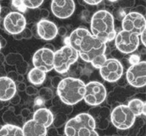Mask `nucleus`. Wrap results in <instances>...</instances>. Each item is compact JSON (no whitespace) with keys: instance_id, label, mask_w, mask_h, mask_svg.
<instances>
[{"instance_id":"obj_1","label":"nucleus","mask_w":146,"mask_h":136,"mask_svg":"<svg viewBox=\"0 0 146 136\" xmlns=\"http://www.w3.org/2000/svg\"><path fill=\"white\" fill-rule=\"evenodd\" d=\"M64 42L76 50L78 56L96 69H100L107 59L106 44L94 36L89 30L78 27L72 31Z\"/></svg>"},{"instance_id":"obj_2","label":"nucleus","mask_w":146,"mask_h":136,"mask_svg":"<svg viewBox=\"0 0 146 136\" xmlns=\"http://www.w3.org/2000/svg\"><path fill=\"white\" fill-rule=\"evenodd\" d=\"M93 36L104 43L113 41L117 35L114 27V18L106 10H100L92 16L90 21Z\"/></svg>"},{"instance_id":"obj_3","label":"nucleus","mask_w":146,"mask_h":136,"mask_svg":"<svg viewBox=\"0 0 146 136\" xmlns=\"http://www.w3.org/2000/svg\"><path fill=\"white\" fill-rule=\"evenodd\" d=\"M85 86V83L80 79L65 78L61 80L56 88L57 95L63 103L73 106L84 99Z\"/></svg>"},{"instance_id":"obj_4","label":"nucleus","mask_w":146,"mask_h":136,"mask_svg":"<svg viewBox=\"0 0 146 136\" xmlns=\"http://www.w3.org/2000/svg\"><path fill=\"white\" fill-rule=\"evenodd\" d=\"M79 56L75 49L70 45H64L54 52L53 69L60 74H64L70 70L71 65L75 64Z\"/></svg>"},{"instance_id":"obj_5","label":"nucleus","mask_w":146,"mask_h":136,"mask_svg":"<svg viewBox=\"0 0 146 136\" xmlns=\"http://www.w3.org/2000/svg\"><path fill=\"white\" fill-rule=\"evenodd\" d=\"M136 116L125 104L117 106L111 113V121L119 130H127L134 125Z\"/></svg>"},{"instance_id":"obj_6","label":"nucleus","mask_w":146,"mask_h":136,"mask_svg":"<svg viewBox=\"0 0 146 136\" xmlns=\"http://www.w3.org/2000/svg\"><path fill=\"white\" fill-rule=\"evenodd\" d=\"M94 130L96 128V122L92 115L88 113H80L71 118L66 123L64 133L66 136H76L81 129Z\"/></svg>"},{"instance_id":"obj_7","label":"nucleus","mask_w":146,"mask_h":136,"mask_svg":"<svg viewBox=\"0 0 146 136\" xmlns=\"http://www.w3.org/2000/svg\"><path fill=\"white\" fill-rule=\"evenodd\" d=\"M106 89L102 83L93 81L86 84L84 100L88 105L92 107L100 105L106 100Z\"/></svg>"},{"instance_id":"obj_8","label":"nucleus","mask_w":146,"mask_h":136,"mask_svg":"<svg viewBox=\"0 0 146 136\" xmlns=\"http://www.w3.org/2000/svg\"><path fill=\"white\" fill-rule=\"evenodd\" d=\"M114 44L118 51L124 54H130L135 52L139 47V38L133 33L123 30L116 35Z\"/></svg>"},{"instance_id":"obj_9","label":"nucleus","mask_w":146,"mask_h":136,"mask_svg":"<svg viewBox=\"0 0 146 136\" xmlns=\"http://www.w3.org/2000/svg\"><path fill=\"white\" fill-rule=\"evenodd\" d=\"M100 73L106 81L116 82L123 76V67L118 59L111 58L106 59L104 65L100 67Z\"/></svg>"},{"instance_id":"obj_10","label":"nucleus","mask_w":146,"mask_h":136,"mask_svg":"<svg viewBox=\"0 0 146 136\" xmlns=\"http://www.w3.org/2000/svg\"><path fill=\"white\" fill-rule=\"evenodd\" d=\"M122 27L123 31L139 36L143 31L146 30L145 17L135 11L128 12L122 20Z\"/></svg>"},{"instance_id":"obj_11","label":"nucleus","mask_w":146,"mask_h":136,"mask_svg":"<svg viewBox=\"0 0 146 136\" xmlns=\"http://www.w3.org/2000/svg\"><path fill=\"white\" fill-rule=\"evenodd\" d=\"M125 79L131 86L144 87L146 85V61H142L131 65L126 71Z\"/></svg>"},{"instance_id":"obj_12","label":"nucleus","mask_w":146,"mask_h":136,"mask_svg":"<svg viewBox=\"0 0 146 136\" xmlns=\"http://www.w3.org/2000/svg\"><path fill=\"white\" fill-rule=\"evenodd\" d=\"M27 25V19L21 13L10 12L3 19V27L8 34L15 35L24 31Z\"/></svg>"},{"instance_id":"obj_13","label":"nucleus","mask_w":146,"mask_h":136,"mask_svg":"<svg viewBox=\"0 0 146 136\" xmlns=\"http://www.w3.org/2000/svg\"><path fill=\"white\" fill-rule=\"evenodd\" d=\"M54 52L45 47L36 50L33 56V64L34 67L48 73L53 70Z\"/></svg>"},{"instance_id":"obj_14","label":"nucleus","mask_w":146,"mask_h":136,"mask_svg":"<svg viewBox=\"0 0 146 136\" xmlns=\"http://www.w3.org/2000/svg\"><path fill=\"white\" fill-rule=\"evenodd\" d=\"M51 10L57 18L64 19H67L74 13L75 4L74 0H52Z\"/></svg>"},{"instance_id":"obj_15","label":"nucleus","mask_w":146,"mask_h":136,"mask_svg":"<svg viewBox=\"0 0 146 136\" xmlns=\"http://www.w3.org/2000/svg\"><path fill=\"white\" fill-rule=\"evenodd\" d=\"M36 31L40 39L45 41L54 39L58 35V27L47 19H40L36 25Z\"/></svg>"},{"instance_id":"obj_16","label":"nucleus","mask_w":146,"mask_h":136,"mask_svg":"<svg viewBox=\"0 0 146 136\" xmlns=\"http://www.w3.org/2000/svg\"><path fill=\"white\" fill-rule=\"evenodd\" d=\"M16 90L15 81L7 76L0 77V100L8 101L16 94Z\"/></svg>"},{"instance_id":"obj_17","label":"nucleus","mask_w":146,"mask_h":136,"mask_svg":"<svg viewBox=\"0 0 146 136\" xmlns=\"http://www.w3.org/2000/svg\"><path fill=\"white\" fill-rule=\"evenodd\" d=\"M5 61L7 63V65L10 66L16 67L17 73L20 75H25L27 72V69L29 67V65L27 61L24 60L22 55L18 53H11L7 54L5 56Z\"/></svg>"},{"instance_id":"obj_18","label":"nucleus","mask_w":146,"mask_h":136,"mask_svg":"<svg viewBox=\"0 0 146 136\" xmlns=\"http://www.w3.org/2000/svg\"><path fill=\"white\" fill-rule=\"evenodd\" d=\"M21 129L24 136H46L47 133L46 127L33 119L26 122Z\"/></svg>"},{"instance_id":"obj_19","label":"nucleus","mask_w":146,"mask_h":136,"mask_svg":"<svg viewBox=\"0 0 146 136\" xmlns=\"http://www.w3.org/2000/svg\"><path fill=\"white\" fill-rule=\"evenodd\" d=\"M33 119L37 121L38 123L42 124L46 128H48L53 123L54 116L50 109L41 107L36 109L33 114Z\"/></svg>"},{"instance_id":"obj_20","label":"nucleus","mask_w":146,"mask_h":136,"mask_svg":"<svg viewBox=\"0 0 146 136\" xmlns=\"http://www.w3.org/2000/svg\"><path fill=\"white\" fill-rule=\"evenodd\" d=\"M128 108L136 117H139L142 115H145V102L139 99H131L127 104Z\"/></svg>"},{"instance_id":"obj_21","label":"nucleus","mask_w":146,"mask_h":136,"mask_svg":"<svg viewBox=\"0 0 146 136\" xmlns=\"http://www.w3.org/2000/svg\"><path fill=\"white\" fill-rule=\"evenodd\" d=\"M46 79V73L43 70L34 67L28 73L29 81L33 85H41Z\"/></svg>"},{"instance_id":"obj_22","label":"nucleus","mask_w":146,"mask_h":136,"mask_svg":"<svg viewBox=\"0 0 146 136\" xmlns=\"http://www.w3.org/2000/svg\"><path fill=\"white\" fill-rule=\"evenodd\" d=\"M0 136H24L22 129L14 124H5L0 128Z\"/></svg>"},{"instance_id":"obj_23","label":"nucleus","mask_w":146,"mask_h":136,"mask_svg":"<svg viewBox=\"0 0 146 136\" xmlns=\"http://www.w3.org/2000/svg\"><path fill=\"white\" fill-rule=\"evenodd\" d=\"M38 97H40L41 99L46 101L52 99L54 96V93L50 87H41L38 91Z\"/></svg>"},{"instance_id":"obj_24","label":"nucleus","mask_w":146,"mask_h":136,"mask_svg":"<svg viewBox=\"0 0 146 136\" xmlns=\"http://www.w3.org/2000/svg\"><path fill=\"white\" fill-rule=\"evenodd\" d=\"M24 5L29 9L38 8L42 5L44 0H22Z\"/></svg>"},{"instance_id":"obj_25","label":"nucleus","mask_w":146,"mask_h":136,"mask_svg":"<svg viewBox=\"0 0 146 136\" xmlns=\"http://www.w3.org/2000/svg\"><path fill=\"white\" fill-rule=\"evenodd\" d=\"M128 13L126 12L125 8H123L121 7H119L118 8L115 9L114 11V14H112L113 17L116 18L119 21H122L123 19L124 18V16L127 14Z\"/></svg>"},{"instance_id":"obj_26","label":"nucleus","mask_w":146,"mask_h":136,"mask_svg":"<svg viewBox=\"0 0 146 136\" xmlns=\"http://www.w3.org/2000/svg\"><path fill=\"white\" fill-rule=\"evenodd\" d=\"M12 6L13 8L19 11L20 13L26 12L27 7L24 5L22 0H12Z\"/></svg>"},{"instance_id":"obj_27","label":"nucleus","mask_w":146,"mask_h":136,"mask_svg":"<svg viewBox=\"0 0 146 136\" xmlns=\"http://www.w3.org/2000/svg\"><path fill=\"white\" fill-rule=\"evenodd\" d=\"M120 6L123 8H131L135 4V0H119Z\"/></svg>"},{"instance_id":"obj_28","label":"nucleus","mask_w":146,"mask_h":136,"mask_svg":"<svg viewBox=\"0 0 146 136\" xmlns=\"http://www.w3.org/2000/svg\"><path fill=\"white\" fill-rule=\"evenodd\" d=\"M62 79V77L60 76V75H55V76L52 77V79L50 80V83H51V85H52V87L57 88Z\"/></svg>"},{"instance_id":"obj_29","label":"nucleus","mask_w":146,"mask_h":136,"mask_svg":"<svg viewBox=\"0 0 146 136\" xmlns=\"http://www.w3.org/2000/svg\"><path fill=\"white\" fill-rule=\"evenodd\" d=\"M38 90L36 89V87L33 85H30V86H27L26 87V90L25 92H26V94L28 95H35L38 94Z\"/></svg>"},{"instance_id":"obj_30","label":"nucleus","mask_w":146,"mask_h":136,"mask_svg":"<svg viewBox=\"0 0 146 136\" xmlns=\"http://www.w3.org/2000/svg\"><path fill=\"white\" fill-rule=\"evenodd\" d=\"M21 33H22V36H23V39H31L33 36L31 29L27 28V27H25L24 29V31L21 32Z\"/></svg>"},{"instance_id":"obj_31","label":"nucleus","mask_w":146,"mask_h":136,"mask_svg":"<svg viewBox=\"0 0 146 136\" xmlns=\"http://www.w3.org/2000/svg\"><path fill=\"white\" fill-rule=\"evenodd\" d=\"M128 61H129V63H130L131 65H134V64H137V63L140 61V57H139V56H138V55L134 54V55H131V56L129 57Z\"/></svg>"},{"instance_id":"obj_32","label":"nucleus","mask_w":146,"mask_h":136,"mask_svg":"<svg viewBox=\"0 0 146 136\" xmlns=\"http://www.w3.org/2000/svg\"><path fill=\"white\" fill-rule=\"evenodd\" d=\"M82 18L85 20L86 22H88V23H90V21H91V14H90V12H89L88 10H84L82 12Z\"/></svg>"},{"instance_id":"obj_33","label":"nucleus","mask_w":146,"mask_h":136,"mask_svg":"<svg viewBox=\"0 0 146 136\" xmlns=\"http://www.w3.org/2000/svg\"><path fill=\"white\" fill-rule=\"evenodd\" d=\"M18 73L14 70H11V71L8 72L7 73V76L9 79H11V80H13V81H17V78H18Z\"/></svg>"},{"instance_id":"obj_34","label":"nucleus","mask_w":146,"mask_h":136,"mask_svg":"<svg viewBox=\"0 0 146 136\" xmlns=\"http://www.w3.org/2000/svg\"><path fill=\"white\" fill-rule=\"evenodd\" d=\"M10 101H11V104H13V105H17V104H19L20 101H21V97L19 96V94L16 93V94L13 96L12 99L10 100Z\"/></svg>"},{"instance_id":"obj_35","label":"nucleus","mask_w":146,"mask_h":136,"mask_svg":"<svg viewBox=\"0 0 146 136\" xmlns=\"http://www.w3.org/2000/svg\"><path fill=\"white\" fill-rule=\"evenodd\" d=\"M50 15V12L46 8H43L40 10V18L41 19H46Z\"/></svg>"},{"instance_id":"obj_36","label":"nucleus","mask_w":146,"mask_h":136,"mask_svg":"<svg viewBox=\"0 0 146 136\" xmlns=\"http://www.w3.org/2000/svg\"><path fill=\"white\" fill-rule=\"evenodd\" d=\"M11 12L10 9L7 7H1V10H0V18H5L6 16H7L9 13Z\"/></svg>"},{"instance_id":"obj_37","label":"nucleus","mask_w":146,"mask_h":136,"mask_svg":"<svg viewBox=\"0 0 146 136\" xmlns=\"http://www.w3.org/2000/svg\"><path fill=\"white\" fill-rule=\"evenodd\" d=\"M58 34L61 37H64L67 34V29L65 27H60L58 28Z\"/></svg>"},{"instance_id":"obj_38","label":"nucleus","mask_w":146,"mask_h":136,"mask_svg":"<svg viewBox=\"0 0 146 136\" xmlns=\"http://www.w3.org/2000/svg\"><path fill=\"white\" fill-rule=\"evenodd\" d=\"M84 2L89 5H98L103 2V0H84Z\"/></svg>"},{"instance_id":"obj_39","label":"nucleus","mask_w":146,"mask_h":136,"mask_svg":"<svg viewBox=\"0 0 146 136\" xmlns=\"http://www.w3.org/2000/svg\"><path fill=\"white\" fill-rule=\"evenodd\" d=\"M26 84L24 83L23 81H21V82H19L18 84L16 85V90H18L19 92H25L26 90Z\"/></svg>"},{"instance_id":"obj_40","label":"nucleus","mask_w":146,"mask_h":136,"mask_svg":"<svg viewBox=\"0 0 146 136\" xmlns=\"http://www.w3.org/2000/svg\"><path fill=\"white\" fill-rule=\"evenodd\" d=\"M135 11V12L139 13H141V14L145 15V7L143 5H139L136 7V8L134 9V11Z\"/></svg>"},{"instance_id":"obj_41","label":"nucleus","mask_w":146,"mask_h":136,"mask_svg":"<svg viewBox=\"0 0 146 136\" xmlns=\"http://www.w3.org/2000/svg\"><path fill=\"white\" fill-rule=\"evenodd\" d=\"M139 36H140L141 37L140 39H141V41H142V43H143V45L145 47L146 46V30L143 31Z\"/></svg>"},{"instance_id":"obj_42","label":"nucleus","mask_w":146,"mask_h":136,"mask_svg":"<svg viewBox=\"0 0 146 136\" xmlns=\"http://www.w3.org/2000/svg\"><path fill=\"white\" fill-rule=\"evenodd\" d=\"M0 44H1L2 47H5L7 45V41H6L5 39L2 36H1V35H0Z\"/></svg>"},{"instance_id":"obj_43","label":"nucleus","mask_w":146,"mask_h":136,"mask_svg":"<svg viewBox=\"0 0 146 136\" xmlns=\"http://www.w3.org/2000/svg\"><path fill=\"white\" fill-rule=\"evenodd\" d=\"M44 47H45V48L46 49H49V50H51L52 51H53V52H55V47H54V45H52V44H50V43L46 44Z\"/></svg>"},{"instance_id":"obj_44","label":"nucleus","mask_w":146,"mask_h":136,"mask_svg":"<svg viewBox=\"0 0 146 136\" xmlns=\"http://www.w3.org/2000/svg\"><path fill=\"white\" fill-rule=\"evenodd\" d=\"M13 38H14L16 40H22L23 39V36H22V33H19L15 34V35H13Z\"/></svg>"},{"instance_id":"obj_45","label":"nucleus","mask_w":146,"mask_h":136,"mask_svg":"<svg viewBox=\"0 0 146 136\" xmlns=\"http://www.w3.org/2000/svg\"><path fill=\"white\" fill-rule=\"evenodd\" d=\"M30 113H31V111H30L28 109H24L23 110H22V112H21V115H22L24 117H27L29 115H30Z\"/></svg>"},{"instance_id":"obj_46","label":"nucleus","mask_w":146,"mask_h":136,"mask_svg":"<svg viewBox=\"0 0 146 136\" xmlns=\"http://www.w3.org/2000/svg\"><path fill=\"white\" fill-rule=\"evenodd\" d=\"M24 81V75H20V74H19L18 78H17V81L21 82V81Z\"/></svg>"},{"instance_id":"obj_47","label":"nucleus","mask_w":146,"mask_h":136,"mask_svg":"<svg viewBox=\"0 0 146 136\" xmlns=\"http://www.w3.org/2000/svg\"><path fill=\"white\" fill-rule=\"evenodd\" d=\"M78 3L80 4V5H81L84 6L86 5V3L84 2V0H78Z\"/></svg>"},{"instance_id":"obj_48","label":"nucleus","mask_w":146,"mask_h":136,"mask_svg":"<svg viewBox=\"0 0 146 136\" xmlns=\"http://www.w3.org/2000/svg\"><path fill=\"white\" fill-rule=\"evenodd\" d=\"M4 102L5 101L0 100V109H2L4 107Z\"/></svg>"},{"instance_id":"obj_49","label":"nucleus","mask_w":146,"mask_h":136,"mask_svg":"<svg viewBox=\"0 0 146 136\" xmlns=\"http://www.w3.org/2000/svg\"><path fill=\"white\" fill-rule=\"evenodd\" d=\"M108 1L110 2H118L119 0H108Z\"/></svg>"},{"instance_id":"obj_50","label":"nucleus","mask_w":146,"mask_h":136,"mask_svg":"<svg viewBox=\"0 0 146 136\" xmlns=\"http://www.w3.org/2000/svg\"><path fill=\"white\" fill-rule=\"evenodd\" d=\"M1 49H2V46H1V44H0V50H1Z\"/></svg>"},{"instance_id":"obj_51","label":"nucleus","mask_w":146,"mask_h":136,"mask_svg":"<svg viewBox=\"0 0 146 136\" xmlns=\"http://www.w3.org/2000/svg\"><path fill=\"white\" fill-rule=\"evenodd\" d=\"M0 10H1V5H0Z\"/></svg>"},{"instance_id":"obj_52","label":"nucleus","mask_w":146,"mask_h":136,"mask_svg":"<svg viewBox=\"0 0 146 136\" xmlns=\"http://www.w3.org/2000/svg\"><path fill=\"white\" fill-rule=\"evenodd\" d=\"M0 1H2V0H0Z\"/></svg>"}]
</instances>
